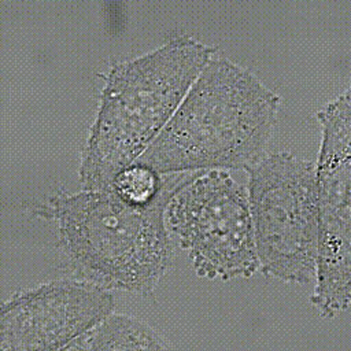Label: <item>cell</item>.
<instances>
[{"mask_svg":"<svg viewBox=\"0 0 351 351\" xmlns=\"http://www.w3.org/2000/svg\"><path fill=\"white\" fill-rule=\"evenodd\" d=\"M280 103L250 69L215 52L134 162L159 174L245 170L265 155Z\"/></svg>","mask_w":351,"mask_h":351,"instance_id":"1","label":"cell"},{"mask_svg":"<svg viewBox=\"0 0 351 351\" xmlns=\"http://www.w3.org/2000/svg\"><path fill=\"white\" fill-rule=\"evenodd\" d=\"M197 173H180L148 206L130 204L111 189L52 196L45 215L55 219L60 250L78 278L108 291L151 295L176 259L166 206Z\"/></svg>","mask_w":351,"mask_h":351,"instance_id":"2","label":"cell"},{"mask_svg":"<svg viewBox=\"0 0 351 351\" xmlns=\"http://www.w3.org/2000/svg\"><path fill=\"white\" fill-rule=\"evenodd\" d=\"M215 52L181 34L108 70L81 154L78 176L84 189H110L115 174L163 130Z\"/></svg>","mask_w":351,"mask_h":351,"instance_id":"3","label":"cell"},{"mask_svg":"<svg viewBox=\"0 0 351 351\" xmlns=\"http://www.w3.org/2000/svg\"><path fill=\"white\" fill-rule=\"evenodd\" d=\"M245 173L259 269L289 284H313L319 232L315 163L276 151Z\"/></svg>","mask_w":351,"mask_h":351,"instance_id":"4","label":"cell"},{"mask_svg":"<svg viewBox=\"0 0 351 351\" xmlns=\"http://www.w3.org/2000/svg\"><path fill=\"white\" fill-rule=\"evenodd\" d=\"M165 222L199 277L228 281L259 270L247 188L229 171H199L170 197Z\"/></svg>","mask_w":351,"mask_h":351,"instance_id":"5","label":"cell"},{"mask_svg":"<svg viewBox=\"0 0 351 351\" xmlns=\"http://www.w3.org/2000/svg\"><path fill=\"white\" fill-rule=\"evenodd\" d=\"M317 118L321 144L315 163L318 252L310 303L333 318L351 302V97L347 88Z\"/></svg>","mask_w":351,"mask_h":351,"instance_id":"6","label":"cell"},{"mask_svg":"<svg viewBox=\"0 0 351 351\" xmlns=\"http://www.w3.org/2000/svg\"><path fill=\"white\" fill-rule=\"evenodd\" d=\"M108 289L62 278L14 293L0 310V351L66 350L114 311Z\"/></svg>","mask_w":351,"mask_h":351,"instance_id":"7","label":"cell"},{"mask_svg":"<svg viewBox=\"0 0 351 351\" xmlns=\"http://www.w3.org/2000/svg\"><path fill=\"white\" fill-rule=\"evenodd\" d=\"M171 344L147 322L126 314L111 313L90 332L66 350H166Z\"/></svg>","mask_w":351,"mask_h":351,"instance_id":"8","label":"cell"},{"mask_svg":"<svg viewBox=\"0 0 351 351\" xmlns=\"http://www.w3.org/2000/svg\"><path fill=\"white\" fill-rule=\"evenodd\" d=\"M178 174H159L140 162H133L115 174L110 189L130 204L148 206L177 180Z\"/></svg>","mask_w":351,"mask_h":351,"instance_id":"9","label":"cell"}]
</instances>
